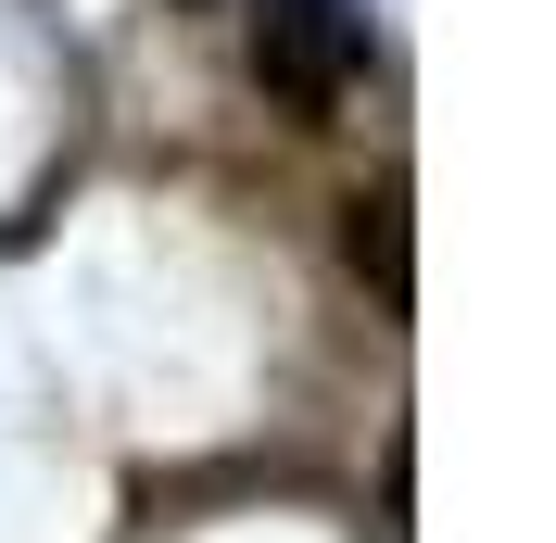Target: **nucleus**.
<instances>
[{
	"label": "nucleus",
	"instance_id": "nucleus-1",
	"mask_svg": "<svg viewBox=\"0 0 556 543\" xmlns=\"http://www.w3.org/2000/svg\"><path fill=\"white\" fill-rule=\"evenodd\" d=\"M367 64H380V38H367L354 0H253V76H266V102H291L304 127H329V114L367 89Z\"/></svg>",
	"mask_w": 556,
	"mask_h": 543
},
{
	"label": "nucleus",
	"instance_id": "nucleus-2",
	"mask_svg": "<svg viewBox=\"0 0 556 543\" xmlns=\"http://www.w3.org/2000/svg\"><path fill=\"white\" fill-rule=\"evenodd\" d=\"M342 253H354V278H380V304H392V316L417 304V278H405V190H392V177L342 203Z\"/></svg>",
	"mask_w": 556,
	"mask_h": 543
}]
</instances>
